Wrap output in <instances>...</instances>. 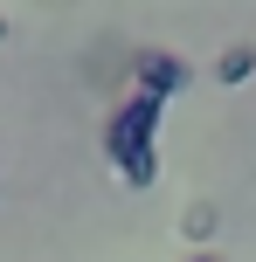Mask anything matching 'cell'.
<instances>
[{
  "instance_id": "1",
  "label": "cell",
  "mask_w": 256,
  "mask_h": 262,
  "mask_svg": "<svg viewBox=\"0 0 256 262\" xmlns=\"http://www.w3.org/2000/svg\"><path fill=\"white\" fill-rule=\"evenodd\" d=\"M160 97H146V90H132L118 111H111V131H104V159H111V172H118L132 193H146L152 180H160Z\"/></svg>"
},
{
  "instance_id": "2",
  "label": "cell",
  "mask_w": 256,
  "mask_h": 262,
  "mask_svg": "<svg viewBox=\"0 0 256 262\" xmlns=\"http://www.w3.org/2000/svg\"><path fill=\"white\" fill-rule=\"evenodd\" d=\"M187 83H194V76H187V62H180L173 49H139V55H132V90H146V97L166 104V97H180Z\"/></svg>"
},
{
  "instance_id": "3",
  "label": "cell",
  "mask_w": 256,
  "mask_h": 262,
  "mask_svg": "<svg viewBox=\"0 0 256 262\" xmlns=\"http://www.w3.org/2000/svg\"><path fill=\"white\" fill-rule=\"evenodd\" d=\"M249 76H256V49H249V41H229V49H222V62H215V83L243 90Z\"/></svg>"
},
{
  "instance_id": "4",
  "label": "cell",
  "mask_w": 256,
  "mask_h": 262,
  "mask_svg": "<svg viewBox=\"0 0 256 262\" xmlns=\"http://www.w3.org/2000/svg\"><path fill=\"white\" fill-rule=\"evenodd\" d=\"M187 262H222V255H187Z\"/></svg>"
},
{
  "instance_id": "5",
  "label": "cell",
  "mask_w": 256,
  "mask_h": 262,
  "mask_svg": "<svg viewBox=\"0 0 256 262\" xmlns=\"http://www.w3.org/2000/svg\"><path fill=\"white\" fill-rule=\"evenodd\" d=\"M0 41H7V14H0Z\"/></svg>"
}]
</instances>
